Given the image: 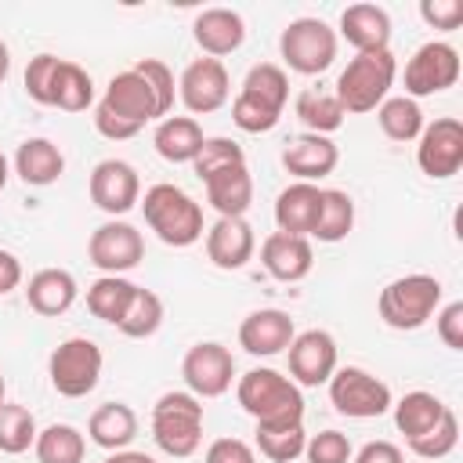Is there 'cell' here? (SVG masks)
<instances>
[{
	"instance_id": "6da1fadb",
	"label": "cell",
	"mask_w": 463,
	"mask_h": 463,
	"mask_svg": "<svg viewBox=\"0 0 463 463\" xmlns=\"http://www.w3.org/2000/svg\"><path fill=\"white\" fill-rule=\"evenodd\" d=\"M152 119H163V109H159L156 90L134 65L116 72L94 105V127L109 141L137 137L145 130V123H152Z\"/></svg>"
},
{
	"instance_id": "7a4b0ae2",
	"label": "cell",
	"mask_w": 463,
	"mask_h": 463,
	"mask_svg": "<svg viewBox=\"0 0 463 463\" xmlns=\"http://www.w3.org/2000/svg\"><path fill=\"white\" fill-rule=\"evenodd\" d=\"M235 398L253 423H304V394L279 369L257 365L235 380Z\"/></svg>"
},
{
	"instance_id": "3957f363",
	"label": "cell",
	"mask_w": 463,
	"mask_h": 463,
	"mask_svg": "<svg viewBox=\"0 0 463 463\" xmlns=\"http://www.w3.org/2000/svg\"><path fill=\"white\" fill-rule=\"evenodd\" d=\"M137 206H141L145 224L156 232L159 242H166L174 250H184V246L203 239V206L184 188L159 181L141 195Z\"/></svg>"
},
{
	"instance_id": "277c9868",
	"label": "cell",
	"mask_w": 463,
	"mask_h": 463,
	"mask_svg": "<svg viewBox=\"0 0 463 463\" xmlns=\"http://www.w3.org/2000/svg\"><path fill=\"white\" fill-rule=\"evenodd\" d=\"M394 76H398V61L387 51H362L354 54L344 72L336 76V101L344 112L351 116H362V112H376L383 98H391V87H394Z\"/></svg>"
},
{
	"instance_id": "5b68a950",
	"label": "cell",
	"mask_w": 463,
	"mask_h": 463,
	"mask_svg": "<svg viewBox=\"0 0 463 463\" xmlns=\"http://www.w3.org/2000/svg\"><path fill=\"white\" fill-rule=\"evenodd\" d=\"M441 297H445V286L434 275L412 271V275H402L380 289L376 311H380L383 326L409 333V329L427 326V318H434V311L441 307Z\"/></svg>"
},
{
	"instance_id": "8992f818",
	"label": "cell",
	"mask_w": 463,
	"mask_h": 463,
	"mask_svg": "<svg viewBox=\"0 0 463 463\" xmlns=\"http://www.w3.org/2000/svg\"><path fill=\"white\" fill-rule=\"evenodd\" d=\"M203 402L188 391H166L152 405V441L170 459H188L203 445Z\"/></svg>"
},
{
	"instance_id": "52a82bcc",
	"label": "cell",
	"mask_w": 463,
	"mask_h": 463,
	"mask_svg": "<svg viewBox=\"0 0 463 463\" xmlns=\"http://www.w3.org/2000/svg\"><path fill=\"white\" fill-rule=\"evenodd\" d=\"M336 47H340L336 29L322 18H311V14L293 18L279 36V54H282L286 69L300 72V76L326 72L336 61Z\"/></svg>"
},
{
	"instance_id": "ba28073f",
	"label": "cell",
	"mask_w": 463,
	"mask_h": 463,
	"mask_svg": "<svg viewBox=\"0 0 463 463\" xmlns=\"http://www.w3.org/2000/svg\"><path fill=\"white\" fill-rule=\"evenodd\" d=\"M101 365L105 354L90 336H69L51 351L47 376L61 398H87L101 380Z\"/></svg>"
},
{
	"instance_id": "9c48e42d",
	"label": "cell",
	"mask_w": 463,
	"mask_h": 463,
	"mask_svg": "<svg viewBox=\"0 0 463 463\" xmlns=\"http://www.w3.org/2000/svg\"><path fill=\"white\" fill-rule=\"evenodd\" d=\"M329 402L340 416H351V420H376L391 409V387L373 376L369 369H358V365H344L329 376Z\"/></svg>"
},
{
	"instance_id": "30bf717a",
	"label": "cell",
	"mask_w": 463,
	"mask_h": 463,
	"mask_svg": "<svg viewBox=\"0 0 463 463\" xmlns=\"http://www.w3.org/2000/svg\"><path fill=\"white\" fill-rule=\"evenodd\" d=\"M459 80V51L445 40H427L405 61V98H430Z\"/></svg>"
},
{
	"instance_id": "8fae6325",
	"label": "cell",
	"mask_w": 463,
	"mask_h": 463,
	"mask_svg": "<svg viewBox=\"0 0 463 463\" xmlns=\"http://www.w3.org/2000/svg\"><path fill=\"white\" fill-rule=\"evenodd\" d=\"M181 376H184V387L188 394H195L199 402L203 398H221L232 380H235V358L224 344L217 340H199L184 351L181 358Z\"/></svg>"
},
{
	"instance_id": "7c38bea8",
	"label": "cell",
	"mask_w": 463,
	"mask_h": 463,
	"mask_svg": "<svg viewBox=\"0 0 463 463\" xmlns=\"http://www.w3.org/2000/svg\"><path fill=\"white\" fill-rule=\"evenodd\" d=\"M87 257L101 275H127L130 268L141 264L145 257V239L134 224L112 217L105 224H98L87 239Z\"/></svg>"
},
{
	"instance_id": "4fadbf2b",
	"label": "cell",
	"mask_w": 463,
	"mask_h": 463,
	"mask_svg": "<svg viewBox=\"0 0 463 463\" xmlns=\"http://www.w3.org/2000/svg\"><path fill=\"white\" fill-rule=\"evenodd\" d=\"M416 166L430 177V181H445L452 174H459L463 166V123L452 116H438L434 123H423L420 137H416Z\"/></svg>"
},
{
	"instance_id": "5bb4252c",
	"label": "cell",
	"mask_w": 463,
	"mask_h": 463,
	"mask_svg": "<svg viewBox=\"0 0 463 463\" xmlns=\"http://www.w3.org/2000/svg\"><path fill=\"white\" fill-rule=\"evenodd\" d=\"M177 98L192 116H206L228 105L232 98V80L224 61L217 58H195L184 65L181 80H177Z\"/></svg>"
},
{
	"instance_id": "9a60e30c",
	"label": "cell",
	"mask_w": 463,
	"mask_h": 463,
	"mask_svg": "<svg viewBox=\"0 0 463 463\" xmlns=\"http://www.w3.org/2000/svg\"><path fill=\"white\" fill-rule=\"evenodd\" d=\"M87 192H90V203L101 213L123 217V213H130L141 203V177H137V170L127 159H101L90 170Z\"/></svg>"
},
{
	"instance_id": "2e32d148",
	"label": "cell",
	"mask_w": 463,
	"mask_h": 463,
	"mask_svg": "<svg viewBox=\"0 0 463 463\" xmlns=\"http://www.w3.org/2000/svg\"><path fill=\"white\" fill-rule=\"evenodd\" d=\"M286 351H289V380L297 387H322L340 369L336 365V340L326 329L297 333Z\"/></svg>"
},
{
	"instance_id": "e0dca14e",
	"label": "cell",
	"mask_w": 463,
	"mask_h": 463,
	"mask_svg": "<svg viewBox=\"0 0 463 463\" xmlns=\"http://www.w3.org/2000/svg\"><path fill=\"white\" fill-rule=\"evenodd\" d=\"M293 336H297V326L279 307H257L239 322V347L253 358L282 354L293 344Z\"/></svg>"
},
{
	"instance_id": "ac0fdd59",
	"label": "cell",
	"mask_w": 463,
	"mask_h": 463,
	"mask_svg": "<svg viewBox=\"0 0 463 463\" xmlns=\"http://www.w3.org/2000/svg\"><path fill=\"white\" fill-rule=\"evenodd\" d=\"M253 253H257V235L246 217H217L213 228L206 232V257L221 271L246 268Z\"/></svg>"
},
{
	"instance_id": "d6986e66",
	"label": "cell",
	"mask_w": 463,
	"mask_h": 463,
	"mask_svg": "<svg viewBox=\"0 0 463 463\" xmlns=\"http://www.w3.org/2000/svg\"><path fill=\"white\" fill-rule=\"evenodd\" d=\"M260 264L271 279L279 282H300L311 275L315 268V250L311 239L304 235H286V232H271L260 242Z\"/></svg>"
},
{
	"instance_id": "ffe728a7",
	"label": "cell",
	"mask_w": 463,
	"mask_h": 463,
	"mask_svg": "<svg viewBox=\"0 0 463 463\" xmlns=\"http://www.w3.org/2000/svg\"><path fill=\"white\" fill-rule=\"evenodd\" d=\"M192 36H195V43L203 47L206 58H217V61H221L224 54H235V51L242 47V40H246V22H242V14L232 11V7H206V11L195 14Z\"/></svg>"
},
{
	"instance_id": "44dd1931",
	"label": "cell",
	"mask_w": 463,
	"mask_h": 463,
	"mask_svg": "<svg viewBox=\"0 0 463 463\" xmlns=\"http://www.w3.org/2000/svg\"><path fill=\"white\" fill-rule=\"evenodd\" d=\"M340 163V148L333 145V137L322 134H300L282 148V166L307 184H318L322 177H329Z\"/></svg>"
},
{
	"instance_id": "7402d4cb",
	"label": "cell",
	"mask_w": 463,
	"mask_h": 463,
	"mask_svg": "<svg viewBox=\"0 0 463 463\" xmlns=\"http://www.w3.org/2000/svg\"><path fill=\"white\" fill-rule=\"evenodd\" d=\"M318 210H322V188L307 184V181H293L275 199V224L286 235L311 239V232L318 224Z\"/></svg>"
},
{
	"instance_id": "603a6c76",
	"label": "cell",
	"mask_w": 463,
	"mask_h": 463,
	"mask_svg": "<svg viewBox=\"0 0 463 463\" xmlns=\"http://www.w3.org/2000/svg\"><path fill=\"white\" fill-rule=\"evenodd\" d=\"M76 297H80V286H76L72 271H65V268H40V271L29 279V286H25L29 307H33L36 315H43V318L65 315V311L76 304Z\"/></svg>"
},
{
	"instance_id": "cb8c5ba5",
	"label": "cell",
	"mask_w": 463,
	"mask_h": 463,
	"mask_svg": "<svg viewBox=\"0 0 463 463\" xmlns=\"http://www.w3.org/2000/svg\"><path fill=\"white\" fill-rule=\"evenodd\" d=\"M340 36L362 51H387L391 43V14L376 4H351L340 14Z\"/></svg>"
},
{
	"instance_id": "d4e9b609",
	"label": "cell",
	"mask_w": 463,
	"mask_h": 463,
	"mask_svg": "<svg viewBox=\"0 0 463 463\" xmlns=\"http://www.w3.org/2000/svg\"><path fill=\"white\" fill-rule=\"evenodd\" d=\"M87 438L105 449V452H119L130 449V441L137 438V412L127 402H105L90 412L87 420Z\"/></svg>"
},
{
	"instance_id": "484cf974",
	"label": "cell",
	"mask_w": 463,
	"mask_h": 463,
	"mask_svg": "<svg viewBox=\"0 0 463 463\" xmlns=\"http://www.w3.org/2000/svg\"><path fill=\"white\" fill-rule=\"evenodd\" d=\"M11 166H14V174H18L25 184L47 188V184H54V181L65 174V156H61V148H58L54 141H47V137H25V141L18 145Z\"/></svg>"
},
{
	"instance_id": "4316f807",
	"label": "cell",
	"mask_w": 463,
	"mask_h": 463,
	"mask_svg": "<svg viewBox=\"0 0 463 463\" xmlns=\"http://www.w3.org/2000/svg\"><path fill=\"white\" fill-rule=\"evenodd\" d=\"M206 188V203L221 213V217H246L250 203H253V177H250V166H228V170H217L203 181Z\"/></svg>"
},
{
	"instance_id": "83f0119b",
	"label": "cell",
	"mask_w": 463,
	"mask_h": 463,
	"mask_svg": "<svg viewBox=\"0 0 463 463\" xmlns=\"http://www.w3.org/2000/svg\"><path fill=\"white\" fill-rule=\"evenodd\" d=\"M203 141H206V134L195 116H166L156 123V134H152V145L166 163H192L199 156Z\"/></svg>"
},
{
	"instance_id": "f1b7e54d",
	"label": "cell",
	"mask_w": 463,
	"mask_h": 463,
	"mask_svg": "<svg viewBox=\"0 0 463 463\" xmlns=\"http://www.w3.org/2000/svg\"><path fill=\"white\" fill-rule=\"evenodd\" d=\"M391 409H394V427L405 434V441H412V438L427 434L445 416L449 405L430 391H409L398 402H391Z\"/></svg>"
},
{
	"instance_id": "f546056e",
	"label": "cell",
	"mask_w": 463,
	"mask_h": 463,
	"mask_svg": "<svg viewBox=\"0 0 463 463\" xmlns=\"http://www.w3.org/2000/svg\"><path fill=\"white\" fill-rule=\"evenodd\" d=\"M293 112H297V119L307 127V134H322V137L336 134V130L344 127V116H347V112L340 109L336 94H333V90H318V87L300 90L297 101H293Z\"/></svg>"
},
{
	"instance_id": "4dcf8cb0",
	"label": "cell",
	"mask_w": 463,
	"mask_h": 463,
	"mask_svg": "<svg viewBox=\"0 0 463 463\" xmlns=\"http://www.w3.org/2000/svg\"><path fill=\"white\" fill-rule=\"evenodd\" d=\"M134 282L123 279V275H101L87 286V311L109 326H119V318L127 315L130 307V297H134Z\"/></svg>"
},
{
	"instance_id": "1f68e13d",
	"label": "cell",
	"mask_w": 463,
	"mask_h": 463,
	"mask_svg": "<svg viewBox=\"0 0 463 463\" xmlns=\"http://www.w3.org/2000/svg\"><path fill=\"white\" fill-rule=\"evenodd\" d=\"M33 452L40 463H83L87 456V438L72 423H51L36 434Z\"/></svg>"
},
{
	"instance_id": "d6a6232c",
	"label": "cell",
	"mask_w": 463,
	"mask_h": 463,
	"mask_svg": "<svg viewBox=\"0 0 463 463\" xmlns=\"http://www.w3.org/2000/svg\"><path fill=\"white\" fill-rule=\"evenodd\" d=\"M354 228V199L344 188H322V210L311 239L318 242H344Z\"/></svg>"
},
{
	"instance_id": "836d02e7",
	"label": "cell",
	"mask_w": 463,
	"mask_h": 463,
	"mask_svg": "<svg viewBox=\"0 0 463 463\" xmlns=\"http://www.w3.org/2000/svg\"><path fill=\"white\" fill-rule=\"evenodd\" d=\"M51 105L61 109V112H83V109H90L94 105V80H90V72L83 65L61 58L58 76H54Z\"/></svg>"
},
{
	"instance_id": "e575fe53",
	"label": "cell",
	"mask_w": 463,
	"mask_h": 463,
	"mask_svg": "<svg viewBox=\"0 0 463 463\" xmlns=\"http://www.w3.org/2000/svg\"><path fill=\"white\" fill-rule=\"evenodd\" d=\"M376 123L391 141H416L420 130H423V109H420V101H412L405 94H394V98L380 101Z\"/></svg>"
},
{
	"instance_id": "d590c367",
	"label": "cell",
	"mask_w": 463,
	"mask_h": 463,
	"mask_svg": "<svg viewBox=\"0 0 463 463\" xmlns=\"http://www.w3.org/2000/svg\"><path fill=\"white\" fill-rule=\"evenodd\" d=\"M239 94H246V98H253V101H260V105H268V109L282 112V109H286V101H289V76H286V69H282V65L260 61V65H253V69L246 72V80H242Z\"/></svg>"
},
{
	"instance_id": "8d00e7d4",
	"label": "cell",
	"mask_w": 463,
	"mask_h": 463,
	"mask_svg": "<svg viewBox=\"0 0 463 463\" xmlns=\"http://www.w3.org/2000/svg\"><path fill=\"white\" fill-rule=\"evenodd\" d=\"M304 423H257V449L271 463H293L304 456Z\"/></svg>"
},
{
	"instance_id": "74e56055",
	"label": "cell",
	"mask_w": 463,
	"mask_h": 463,
	"mask_svg": "<svg viewBox=\"0 0 463 463\" xmlns=\"http://www.w3.org/2000/svg\"><path fill=\"white\" fill-rule=\"evenodd\" d=\"M159 326H163V297L137 286L134 297H130V307H127V315L119 318L116 329L130 340H148V336L159 333Z\"/></svg>"
},
{
	"instance_id": "f35d334b",
	"label": "cell",
	"mask_w": 463,
	"mask_h": 463,
	"mask_svg": "<svg viewBox=\"0 0 463 463\" xmlns=\"http://www.w3.org/2000/svg\"><path fill=\"white\" fill-rule=\"evenodd\" d=\"M36 434H40L36 420H33V412L25 405H18V402H4L0 405V452L18 456V452L33 449Z\"/></svg>"
},
{
	"instance_id": "ab89813d",
	"label": "cell",
	"mask_w": 463,
	"mask_h": 463,
	"mask_svg": "<svg viewBox=\"0 0 463 463\" xmlns=\"http://www.w3.org/2000/svg\"><path fill=\"white\" fill-rule=\"evenodd\" d=\"M242 163H246V152H242L239 141H232V137H206L199 156L192 159V170H195L199 181H206L210 174L228 170V166H242Z\"/></svg>"
},
{
	"instance_id": "60d3db41",
	"label": "cell",
	"mask_w": 463,
	"mask_h": 463,
	"mask_svg": "<svg viewBox=\"0 0 463 463\" xmlns=\"http://www.w3.org/2000/svg\"><path fill=\"white\" fill-rule=\"evenodd\" d=\"M456 441H459V420H456L452 409H445V416H441L427 434L412 438L409 449H412V456H420V459H445V456L456 449Z\"/></svg>"
},
{
	"instance_id": "b9f144b4",
	"label": "cell",
	"mask_w": 463,
	"mask_h": 463,
	"mask_svg": "<svg viewBox=\"0 0 463 463\" xmlns=\"http://www.w3.org/2000/svg\"><path fill=\"white\" fill-rule=\"evenodd\" d=\"M279 119H282V112H275V109H268L246 94H235V101H232V123L246 134H268L279 127Z\"/></svg>"
},
{
	"instance_id": "7bdbcfd3",
	"label": "cell",
	"mask_w": 463,
	"mask_h": 463,
	"mask_svg": "<svg viewBox=\"0 0 463 463\" xmlns=\"http://www.w3.org/2000/svg\"><path fill=\"white\" fill-rule=\"evenodd\" d=\"M58 65H61L58 54H36V58H29V65H25V94H29L36 105H51Z\"/></svg>"
},
{
	"instance_id": "ee69618b",
	"label": "cell",
	"mask_w": 463,
	"mask_h": 463,
	"mask_svg": "<svg viewBox=\"0 0 463 463\" xmlns=\"http://www.w3.org/2000/svg\"><path fill=\"white\" fill-rule=\"evenodd\" d=\"M304 456H307V463H351L354 449L344 430H318L307 438Z\"/></svg>"
},
{
	"instance_id": "f6af8a7d",
	"label": "cell",
	"mask_w": 463,
	"mask_h": 463,
	"mask_svg": "<svg viewBox=\"0 0 463 463\" xmlns=\"http://www.w3.org/2000/svg\"><path fill=\"white\" fill-rule=\"evenodd\" d=\"M134 69L148 80V87L156 90V98H159V109H163V119L170 116V109H174V72L159 61V58H141V61H134Z\"/></svg>"
},
{
	"instance_id": "bcb514c9",
	"label": "cell",
	"mask_w": 463,
	"mask_h": 463,
	"mask_svg": "<svg viewBox=\"0 0 463 463\" xmlns=\"http://www.w3.org/2000/svg\"><path fill=\"white\" fill-rule=\"evenodd\" d=\"M434 326H438V336L445 347L452 351H463V300H452L445 307L434 311Z\"/></svg>"
},
{
	"instance_id": "7dc6e473",
	"label": "cell",
	"mask_w": 463,
	"mask_h": 463,
	"mask_svg": "<svg viewBox=\"0 0 463 463\" xmlns=\"http://www.w3.org/2000/svg\"><path fill=\"white\" fill-rule=\"evenodd\" d=\"M203 463H257V452L242 438H217L206 445Z\"/></svg>"
},
{
	"instance_id": "c3c4849f",
	"label": "cell",
	"mask_w": 463,
	"mask_h": 463,
	"mask_svg": "<svg viewBox=\"0 0 463 463\" xmlns=\"http://www.w3.org/2000/svg\"><path fill=\"white\" fill-rule=\"evenodd\" d=\"M420 18L430 29H459L463 25V4L459 0H423Z\"/></svg>"
},
{
	"instance_id": "681fc988",
	"label": "cell",
	"mask_w": 463,
	"mask_h": 463,
	"mask_svg": "<svg viewBox=\"0 0 463 463\" xmlns=\"http://www.w3.org/2000/svg\"><path fill=\"white\" fill-rule=\"evenodd\" d=\"M351 463H405V456H402V449L394 441H365L351 456Z\"/></svg>"
},
{
	"instance_id": "f907efd6",
	"label": "cell",
	"mask_w": 463,
	"mask_h": 463,
	"mask_svg": "<svg viewBox=\"0 0 463 463\" xmlns=\"http://www.w3.org/2000/svg\"><path fill=\"white\" fill-rule=\"evenodd\" d=\"M18 282H22V260L11 250H0V297L18 289Z\"/></svg>"
},
{
	"instance_id": "816d5d0a",
	"label": "cell",
	"mask_w": 463,
	"mask_h": 463,
	"mask_svg": "<svg viewBox=\"0 0 463 463\" xmlns=\"http://www.w3.org/2000/svg\"><path fill=\"white\" fill-rule=\"evenodd\" d=\"M101 463H156L148 452H134V449H119V452H109Z\"/></svg>"
},
{
	"instance_id": "f5cc1de1",
	"label": "cell",
	"mask_w": 463,
	"mask_h": 463,
	"mask_svg": "<svg viewBox=\"0 0 463 463\" xmlns=\"http://www.w3.org/2000/svg\"><path fill=\"white\" fill-rule=\"evenodd\" d=\"M7 72H11V51H7V43L0 40V83L7 80Z\"/></svg>"
},
{
	"instance_id": "db71d44e",
	"label": "cell",
	"mask_w": 463,
	"mask_h": 463,
	"mask_svg": "<svg viewBox=\"0 0 463 463\" xmlns=\"http://www.w3.org/2000/svg\"><path fill=\"white\" fill-rule=\"evenodd\" d=\"M7 177H11V163H7V156L0 152V192H4V184H7Z\"/></svg>"
},
{
	"instance_id": "11a10c76",
	"label": "cell",
	"mask_w": 463,
	"mask_h": 463,
	"mask_svg": "<svg viewBox=\"0 0 463 463\" xmlns=\"http://www.w3.org/2000/svg\"><path fill=\"white\" fill-rule=\"evenodd\" d=\"M4 394H7V383H4V373H0V405H4Z\"/></svg>"
}]
</instances>
